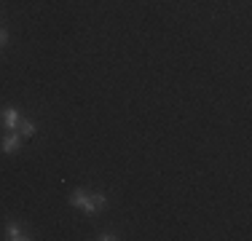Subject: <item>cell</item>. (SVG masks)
Segmentation results:
<instances>
[{
  "label": "cell",
  "instance_id": "cell-1",
  "mask_svg": "<svg viewBox=\"0 0 252 241\" xmlns=\"http://www.w3.org/2000/svg\"><path fill=\"white\" fill-rule=\"evenodd\" d=\"M70 207L81 209L86 214H97L107 207L105 193H89V190H73L70 193Z\"/></svg>",
  "mask_w": 252,
  "mask_h": 241
},
{
  "label": "cell",
  "instance_id": "cell-2",
  "mask_svg": "<svg viewBox=\"0 0 252 241\" xmlns=\"http://www.w3.org/2000/svg\"><path fill=\"white\" fill-rule=\"evenodd\" d=\"M19 120H22V116H19L16 107H5V110L0 113V123H3V129H8V131L19 129Z\"/></svg>",
  "mask_w": 252,
  "mask_h": 241
},
{
  "label": "cell",
  "instance_id": "cell-3",
  "mask_svg": "<svg viewBox=\"0 0 252 241\" xmlns=\"http://www.w3.org/2000/svg\"><path fill=\"white\" fill-rule=\"evenodd\" d=\"M22 148V134H16V131H8V134L3 137V142H0V150L3 153H16V150Z\"/></svg>",
  "mask_w": 252,
  "mask_h": 241
},
{
  "label": "cell",
  "instance_id": "cell-4",
  "mask_svg": "<svg viewBox=\"0 0 252 241\" xmlns=\"http://www.w3.org/2000/svg\"><path fill=\"white\" fill-rule=\"evenodd\" d=\"M5 239L8 241H27L30 236H25V228H22L19 222H8V225H5Z\"/></svg>",
  "mask_w": 252,
  "mask_h": 241
},
{
  "label": "cell",
  "instance_id": "cell-5",
  "mask_svg": "<svg viewBox=\"0 0 252 241\" xmlns=\"http://www.w3.org/2000/svg\"><path fill=\"white\" fill-rule=\"evenodd\" d=\"M19 134L25 137V140H27V137H32V134H35V123H32L30 118H22V120H19Z\"/></svg>",
  "mask_w": 252,
  "mask_h": 241
},
{
  "label": "cell",
  "instance_id": "cell-6",
  "mask_svg": "<svg viewBox=\"0 0 252 241\" xmlns=\"http://www.w3.org/2000/svg\"><path fill=\"white\" fill-rule=\"evenodd\" d=\"M5 43H8V32H5L3 27H0V48H3Z\"/></svg>",
  "mask_w": 252,
  "mask_h": 241
},
{
  "label": "cell",
  "instance_id": "cell-7",
  "mask_svg": "<svg viewBox=\"0 0 252 241\" xmlns=\"http://www.w3.org/2000/svg\"><path fill=\"white\" fill-rule=\"evenodd\" d=\"M99 239H102V241H116L118 236H116V233H110V231H105V233H102Z\"/></svg>",
  "mask_w": 252,
  "mask_h": 241
}]
</instances>
